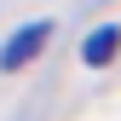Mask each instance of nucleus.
I'll return each instance as SVG.
<instances>
[{"instance_id": "f03ea898", "label": "nucleus", "mask_w": 121, "mask_h": 121, "mask_svg": "<svg viewBox=\"0 0 121 121\" xmlns=\"http://www.w3.org/2000/svg\"><path fill=\"white\" fill-rule=\"evenodd\" d=\"M121 52V29L115 23H104V29H92L86 35V46H81V58H86V69H104L110 58Z\"/></svg>"}, {"instance_id": "f257e3e1", "label": "nucleus", "mask_w": 121, "mask_h": 121, "mask_svg": "<svg viewBox=\"0 0 121 121\" xmlns=\"http://www.w3.org/2000/svg\"><path fill=\"white\" fill-rule=\"evenodd\" d=\"M46 35H52V23H46V17H40V23H23L17 35L0 46V69L12 75V69H23V64H35V58H40V46H46Z\"/></svg>"}]
</instances>
